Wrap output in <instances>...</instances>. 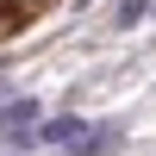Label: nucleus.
I'll return each mask as SVG.
<instances>
[{
    "label": "nucleus",
    "instance_id": "2",
    "mask_svg": "<svg viewBox=\"0 0 156 156\" xmlns=\"http://www.w3.org/2000/svg\"><path fill=\"white\" fill-rule=\"evenodd\" d=\"M87 131V119H75V112H56V119H50V112H44V119H37V144H50V150H69L75 144V137H81Z\"/></svg>",
    "mask_w": 156,
    "mask_h": 156
},
{
    "label": "nucleus",
    "instance_id": "4",
    "mask_svg": "<svg viewBox=\"0 0 156 156\" xmlns=\"http://www.w3.org/2000/svg\"><path fill=\"white\" fill-rule=\"evenodd\" d=\"M156 12V0H119V6H112V25H119V31H131V25H144Z\"/></svg>",
    "mask_w": 156,
    "mask_h": 156
},
{
    "label": "nucleus",
    "instance_id": "1",
    "mask_svg": "<svg viewBox=\"0 0 156 156\" xmlns=\"http://www.w3.org/2000/svg\"><path fill=\"white\" fill-rule=\"evenodd\" d=\"M37 119H44V100H6L0 106V137H12V144H25V131H37Z\"/></svg>",
    "mask_w": 156,
    "mask_h": 156
},
{
    "label": "nucleus",
    "instance_id": "3",
    "mask_svg": "<svg viewBox=\"0 0 156 156\" xmlns=\"http://www.w3.org/2000/svg\"><path fill=\"white\" fill-rule=\"evenodd\" d=\"M119 144H125V131H119V125H87V131L69 144V156H112Z\"/></svg>",
    "mask_w": 156,
    "mask_h": 156
}]
</instances>
